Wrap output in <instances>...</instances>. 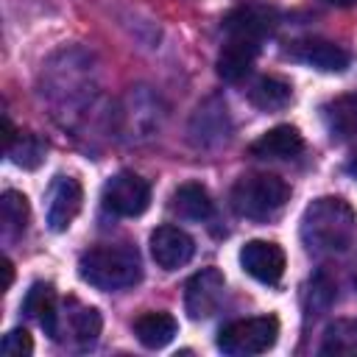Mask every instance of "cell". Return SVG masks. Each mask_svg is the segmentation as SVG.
Returning <instances> with one entry per match:
<instances>
[{"label":"cell","instance_id":"cell-1","mask_svg":"<svg viewBox=\"0 0 357 357\" xmlns=\"http://www.w3.org/2000/svg\"><path fill=\"white\" fill-rule=\"evenodd\" d=\"M354 209L343 198H318L301 215V240L310 251H340L354 237Z\"/></svg>","mask_w":357,"mask_h":357},{"label":"cell","instance_id":"cell-2","mask_svg":"<svg viewBox=\"0 0 357 357\" xmlns=\"http://www.w3.org/2000/svg\"><path fill=\"white\" fill-rule=\"evenodd\" d=\"M78 276L103 290H126L142 279V259L134 245H98L78 259Z\"/></svg>","mask_w":357,"mask_h":357},{"label":"cell","instance_id":"cell-3","mask_svg":"<svg viewBox=\"0 0 357 357\" xmlns=\"http://www.w3.org/2000/svg\"><path fill=\"white\" fill-rule=\"evenodd\" d=\"M290 198V187L276 173H245L231 187V209L240 218L265 220Z\"/></svg>","mask_w":357,"mask_h":357},{"label":"cell","instance_id":"cell-4","mask_svg":"<svg viewBox=\"0 0 357 357\" xmlns=\"http://www.w3.org/2000/svg\"><path fill=\"white\" fill-rule=\"evenodd\" d=\"M279 337V321L273 315H254L226 324L218 332V349L231 357H251L268 351Z\"/></svg>","mask_w":357,"mask_h":357},{"label":"cell","instance_id":"cell-5","mask_svg":"<svg viewBox=\"0 0 357 357\" xmlns=\"http://www.w3.org/2000/svg\"><path fill=\"white\" fill-rule=\"evenodd\" d=\"M100 201L103 209H109L117 218H137L151 204V184L131 170H120L103 184Z\"/></svg>","mask_w":357,"mask_h":357},{"label":"cell","instance_id":"cell-6","mask_svg":"<svg viewBox=\"0 0 357 357\" xmlns=\"http://www.w3.org/2000/svg\"><path fill=\"white\" fill-rule=\"evenodd\" d=\"M276 20H279V11L268 3H240L223 17V31L229 36L259 42L276 28Z\"/></svg>","mask_w":357,"mask_h":357},{"label":"cell","instance_id":"cell-7","mask_svg":"<svg viewBox=\"0 0 357 357\" xmlns=\"http://www.w3.org/2000/svg\"><path fill=\"white\" fill-rule=\"evenodd\" d=\"M148 245H151L153 262H156L162 271H176V268H181V265H187V262L192 259V254H195V240H192L184 229H178V226H173V223L156 226V229L151 231Z\"/></svg>","mask_w":357,"mask_h":357},{"label":"cell","instance_id":"cell-8","mask_svg":"<svg viewBox=\"0 0 357 357\" xmlns=\"http://www.w3.org/2000/svg\"><path fill=\"white\" fill-rule=\"evenodd\" d=\"M223 290H226V279L218 268L198 271L184 287V307H187L190 318L201 321V318H209L212 312H218V307L223 301Z\"/></svg>","mask_w":357,"mask_h":357},{"label":"cell","instance_id":"cell-9","mask_svg":"<svg viewBox=\"0 0 357 357\" xmlns=\"http://www.w3.org/2000/svg\"><path fill=\"white\" fill-rule=\"evenodd\" d=\"M240 265L251 279H257L262 284H276L282 279V273H284L287 259H284V251L276 243H271V240H248L240 248Z\"/></svg>","mask_w":357,"mask_h":357},{"label":"cell","instance_id":"cell-10","mask_svg":"<svg viewBox=\"0 0 357 357\" xmlns=\"http://www.w3.org/2000/svg\"><path fill=\"white\" fill-rule=\"evenodd\" d=\"M84 204V187L73 176H56L47 192V226L53 231H67L70 223L78 218Z\"/></svg>","mask_w":357,"mask_h":357},{"label":"cell","instance_id":"cell-11","mask_svg":"<svg viewBox=\"0 0 357 357\" xmlns=\"http://www.w3.org/2000/svg\"><path fill=\"white\" fill-rule=\"evenodd\" d=\"M296 61H304L321 73H343L349 67V53L335 45V42H326V39H301V42H293L290 50H287Z\"/></svg>","mask_w":357,"mask_h":357},{"label":"cell","instance_id":"cell-12","mask_svg":"<svg viewBox=\"0 0 357 357\" xmlns=\"http://www.w3.org/2000/svg\"><path fill=\"white\" fill-rule=\"evenodd\" d=\"M259 53V42H251V39H240V36H229V42L220 47L218 53V75L229 84H237L243 81L251 67H254V59Z\"/></svg>","mask_w":357,"mask_h":357},{"label":"cell","instance_id":"cell-13","mask_svg":"<svg viewBox=\"0 0 357 357\" xmlns=\"http://www.w3.org/2000/svg\"><path fill=\"white\" fill-rule=\"evenodd\" d=\"M251 156L257 159H293L304 151V137L296 126H273L271 131H265L259 139L251 142Z\"/></svg>","mask_w":357,"mask_h":357},{"label":"cell","instance_id":"cell-14","mask_svg":"<svg viewBox=\"0 0 357 357\" xmlns=\"http://www.w3.org/2000/svg\"><path fill=\"white\" fill-rule=\"evenodd\" d=\"M170 209L184 220H206V218H212L215 204L204 184L187 181V184L176 187V192L170 198Z\"/></svg>","mask_w":357,"mask_h":357},{"label":"cell","instance_id":"cell-15","mask_svg":"<svg viewBox=\"0 0 357 357\" xmlns=\"http://www.w3.org/2000/svg\"><path fill=\"white\" fill-rule=\"evenodd\" d=\"M22 310L39 321V326L45 329V335H50L53 340H59V312H56V293L50 284L45 282H36L25 301H22Z\"/></svg>","mask_w":357,"mask_h":357},{"label":"cell","instance_id":"cell-16","mask_svg":"<svg viewBox=\"0 0 357 357\" xmlns=\"http://www.w3.org/2000/svg\"><path fill=\"white\" fill-rule=\"evenodd\" d=\"M178 332V324L170 312H142L134 321V335L145 349H162L167 346Z\"/></svg>","mask_w":357,"mask_h":357},{"label":"cell","instance_id":"cell-17","mask_svg":"<svg viewBox=\"0 0 357 357\" xmlns=\"http://www.w3.org/2000/svg\"><path fill=\"white\" fill-rule=\"evenodd\" d=\"M290 98H293L290 84L276 78V75H262L248 89V100L262 112H279L290 103Z\"/></svg>","mask_w":357,"mask_h":357},{"label":"cell","instance_id":"cell-18","mask_svg":"<svg viewBox=\"0 0 357 357\" xmlns=\"http://www.w3.org/2000/svg\"><path fill=\"white\" fill-rule=\"evenodd\" d=\"M324 112H326V123H329L332 134H337V137L357 134V92L332 100Z\"/></svg>","mask_w":357,"mask_h":357},{"label":"cell","instance_id":"cell-19","mask_svg":"<svg viewBox=\"0 0 357 357\" xmlns=\"http://www.w3.org/2000/svg\"><path fill=\"white\" fill-rule=\"evenodd\" d=\"M321 354H357V321H335L324 332Z\"/></svg>","mask_w":357,"mask_h":357},{"label":"cell","instance_id":"cell-20","mask_svg":"<svg viewBox=\"0 0 357 357\" xmlns=\"http://www.w3.org/2000/svg\"><path fill=\"white\" fill-rule=\"evenodd\" d=\"M6 153L11 156L14 165L25 167V170H33L45 162V153H47V145L36 137V134H17L14 142L6 148Z\"/></svg>","mask_w":357,"mask_h":357},{"label":"cell","instance_id":"cell-21","mask_svg":"<svg viewBox=\"0 0 357 357\" xmlns=\"http://www.w3.org/2000/svg\"><path fill=\"white\" fill-rule=\"evenodd\" d=\"M0 218H3V226L8 234H20L25 231L28 220H31V206H28V198L17 190H6L3 198H0Z\"/></svg>","mask_w":357,"mask_h":357},{"label":"cell","instance_id":"cell-22","mask_svg":"<svg viewBox=\"0 0 357 357\" xmlns=\"http://www.w3.org/2000/svg\"><path fill=\"white\" fill-rule=\"evenodd\" d=\"M70 329H73V335H75V340L81 346H89V343L98 340V335L103 329V318H100V312L95 307L75 304V312H70Z\"/></svg>","mask_w":357,"mask_h":357},{"label":"cell","instance_id":"cell-23","mask_svg":"<svg viewBox=\"0 0 357 357\" xmlns=\"http://www.w3.org/2000/svg\"><path fill=\"white\" fill-rule=\"evenodd\" d=\"M0 351L6 357H31L33 354V337L28 335V329H11L3 335Z\"/></svg>","mask_w":357,"mask_h":357},{"label":"cell","instance_id":"cell-24","mask_svg":"<svg viewBox=\"0 0 357 357\" xmlns=\"http://www.w3.org/2000/svg\"><path fill=\"white\" fill-rule=\"evenodd\" d=\"M3 273H6V279H3V290H8L11 282H14V262H11L8 257L3 259Z\"/></svg>","mask_w":357,"mask_h":357},{"label":"cell","instance_id":"cell-25","mask_svg":"<svg viewBox=\"0 0 357 357\" xmlns=\"http://www.w3.org/2000/svg\"><path fill=\"white\" fill-rule=\"evenodd\" d=\"M349 173H351V176H357V153L349 159Z\"/></svg>","mask_w":357,"mask_h":357},{"label":"cell","instance_id":"cell-26","mask_svg":"<svg viewBox=\"0 0 357 357\" xmlns=\"http://www.w3.org/2000/svg\"><path fill=\"white\" fill-rule=\"evenodd\" d=\"M326 3H332V6H343V8H346V6H354L357 0H326Z\"/></svg>","mask_w":357,"mask_h":357}]
</instances>
